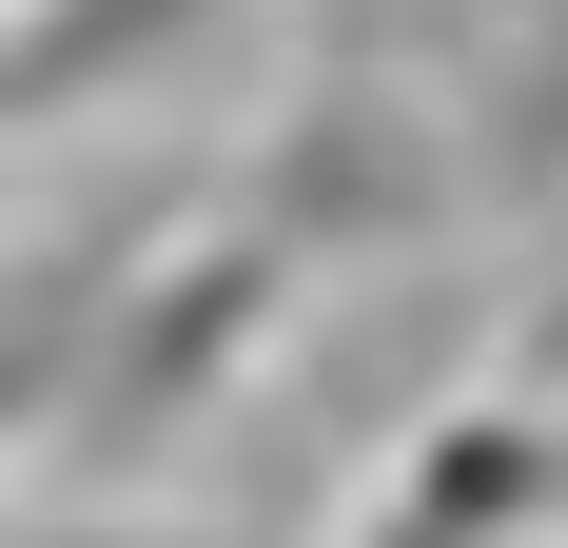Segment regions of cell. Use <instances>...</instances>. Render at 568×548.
<instances>
[{
	"instance_id": "obj_2",
	"label": "cell",
	"mask_w": 568,
	"mask_h": 548,
	"mask_svg": "<svg viewBox=\"0 0 568 548\" xmlns=\"http://www.w3.org/2000/svg\"><path fill=\"white\" fill-rule=\"evenodd\" d=\"M235 0H40L20 40H0V118H79L118 99V79H158L176 40H216Z\"/></svg>"
},
{
	"instance_id": "obj_4",
	"label": "cell",
	"mask_w": 568,
	"mask_h": 548,
	"mask_svg": "<svg viewBox=\"0 0 568 548\" xmlns=\"http://www.w3.org/2000/svg\"><path fill=\"white\" fill-rule=\"evenodd\" d=\"M510 20H568V0H510ZM470 158L510 176V196H568V40H529L510 79H490V138Z\"/></svg>"
},
{
	"instance_id": "obj_3",
	"label": "cell",
	"mask_w": 568,
	"mask_h": 548,
	"mask_svg": "<svg viewBox=\"0 0 568 548\" xmlns=\"http://www.w3.org/2000/svg\"><path fill=\"white\" fill-rule=\"evenodd\" d=\"M412 196H432V158L393 138V99H314V138H294V176H275V216H294V235H314V216L393 235Z\"/></svg>"
},
{
	"instance_id": "obj_1",
	"label": "cell",
	"mask_w": 568,
	"mask_h": 548,
	"mask_svg": "<svg viewBox=\"0 0 568 548\" xmlns=\"http://www.w3.org/2000/svg\"><path fill=\"white\" fill-rule=\"evenodd\" d=\"M118 314V353L79 373V450H138L176 412V392H216V353L255 314H275V235H235V255H176V274H138V294H99Z\"/></svg>"
},
{
	"instance_id": "obj_5",
	"label": "cell",
	"mask_w": 568,
	"mask_h": 548,
	"mask_svg": "<svg viewBox=\"0 0 568 548\" xmlns=\"http://www.w3.org/2000/svg\"><path fill=\"white\" fill-rule=\"evenodd\" d=\"M59 548H118V529H59Z\"/></svg>"
}]
</instances>
